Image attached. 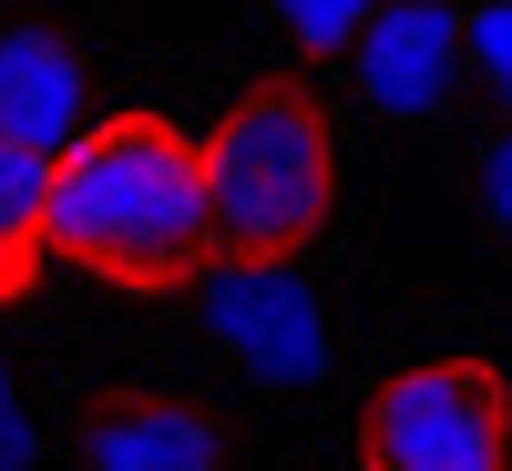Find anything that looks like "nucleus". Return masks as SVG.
Returning <instances> with one entry per match:
<instances>
[{"mask_svg": "<svg viewBox=\"0 0 512 471\" xmlns=\"http://www.w3.org/2000/svg\"><path fill=\"white\" fill-rule=\"evenodd\" d=\"M41 256L93 267L134 297L195 287L205 246V175L195 134H175L164 113H103L93 134H72L41 185Z\"/></svg>", "mask_w": 512, "mask_h": 471, "instance_id": "1", "label": "nucleus"}, {"mask_svg": "<svg viewBox=\"0 0 512 471\" xmlns=\"http://www.w3.org/2000/svg\"><path fill=\"white\" fill-rule=\"evenodd\" d=\"M205 175V246L236 267H297L338 226V134L308 82H256L195 144Z\"/></svg>", "mask_w": 512, "mask_h": 471, "instance_id": "2", "label": "nucleus"}, {"mask_svg": "<svg viewBox=\"0 0 512 471\" xmlns=\"http://www.w3.org/2000/svg\"><path fill=\"white\" fill-rule=\"evenodd\" d=\"M359 471H512V379L492 359H420L359 410Z\"/></svg>", "mask_w": 512, "mask_h": 471, "instance_id": "3", "label": "nucleus"}, {"mask_svg": "<svg viewBox=\"0 0 512 471\" xmlns=\"http://www.w3.org/2000/svg\"><path fill=\"white\" fill-rule=\"evenodd\" d=\"M195 308L216 328V349L236 369H256L267 390H318L328 379V308L297 267H236V256H205L195 267Z\"/></svg>", "mask_w": 512, "mask_h": 471, "instance_id": "4", "label": "nucleus"}, {"mask_svg": "<svg viewBox=\"0 0 512 471\" xmlns=\"http://www.w3.org/2000/svg\"><path fill=\"white\" fill-rule=\"evenodd\" d=\"M349 72L379 113H441L461 82V11H420V0H379L369 31L349 41Z\"/></svg>", "mask_w": 512, "mask_h": 471, "instance_id": "5", "label": "nucleus"}, {"mask_svg": "<svg viewBox=\"0 0 512 471\" xmlns=\"http://www.w3.org/2000/svg\"><path fill=\"white\" fill-rule=\"evenodd\" d=\"M93 471H226V431L175 390H113L82 420Z\"/></svg>", "mask_w": 512, "mask_h": 471, "instance_id": "6", "label": "nucleus"}, {"mask_svg": "<svg viewBox=\"0 0 512 471\" xmlns=\"http://www.w3.org/2000/svg\"><path fill=\"white\" fill-rule=\"evenodd\" d=\"M82 134V52L62 31H0V144L62 154Z\"/></svg>", "mask_w": 512, "mask_h": 471, "instance_id": "7", "label": "nucleus"}, {"mask_svg": "<svg viewBox=\"0 0 512 471\" xmlns=\"http://www.w3.org/2000/svg\"><path fill=\"white\" fill-rule=\"evenodd\" d=\"M41 185H52V154L0 144V308L31 297V277L52 267V256H41Z\"/></svg>", "mask_w": 512, "mask_h": 471, "instance_id": "8", "label": "nucleus"}, {"mask_svg": "<svg viewBox=\"0 0 512 471\" xmlns=\"http://www.w3.org/2000/svg\"><path fill=\"white\" fill-rule=\"evenodd\" d=\"M267 11H277V31L297 41V52L338 62V52H349V41L369 31V11H379V0H267Z\"/></svg>", "mask_w": 512, "mask_h": 471, "instance_id": "9", "label": "nucleus"}, {"mask_svg": "<svg viewBox=\"0 0 512 471\" xmlns=\"http://www.w3.org/2000/svg\"><path fill=\"white\" fill-rule=\"evenodd\" d=\"M461 72H482L512 103V0H472V11H461Z\"/></svg>", "mask_w": 512, "mask_h": 471, "instance_id": "10", "label": "nucleus"}, {"mask_svg": "<svg viewBox=\"0 0 512 471\" xmlns=\"http://www.w3.org/2000/svg\"><path fill=\"white\" fill-rule=\"evenodd\" d=\"M41 461V431H31V400H21V369L0 359V471H31Z\"/></svg>", "mask_w": 512, "mask_h": 471, "instance_id": "11", "label": "nucleus"}, {"mask_svg": "<svg viewBox=\"0 0 512 471\" xmlns=\"http://www.w3.org/2000/svg\"><path fill=\"white\" fill-rule=\"evenodd\" d=\"M482 216H492V226L512 236V134H502V144L482 154Z\"/></svg>", "mask_w": 512, "mask_h": 471, "instance_id": "12", "label": "nucleus"}, {"mask_svg": "<svg viewBox=\"0 0 512 471\" xmlns=\"http://www.w3.org/2000/svg\"><path fill=\"white\" fill-rule=\"evenodd\" d=\"M420 11H461V0H420Z\"/></svg>", "mask_w": 512, "mask_h": 471, "instance_id": "13", "label": "nucleus"}]
</instances>
